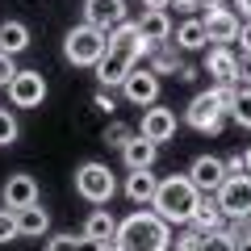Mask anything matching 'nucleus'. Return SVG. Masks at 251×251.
Instances as JSON below:
<instances>
[{"instance_id": "obj_5", "label": "nucleus", "mask_w": 251, "mask_h": 251, "mask_svg": "<svg viewBox=\"0 0 251 251\" xmlns=\"http://www.w3.org/2000/svg\"><path fill=\"white\" fill-rule=\"evenodd\" d=\"M75 193H80L84 201H92V205H109L113 193H117V180H113V172H109V163H97V159L80 163V168H75Z\"/></svg>"}, {"instance_id": "obj_8", "label": "nucleus", "mask_w": 251, "mask_h": 251, "mask_svg": "<svg viewBox=\"0 0 251 251\" xmlns=\"http://www.w3.org/2000/svg\"><path fill=\"white\" fill-rule=\"evenodd\" d=\"M122 92H126V100H130V105L151 109V105H159V75H155L151 67H143V63H134V67H130V75L122 80Z\"/></svg>"}, {"instance_id": "obj_19", "label": "nucleus", "mask_w": 251, "mask_h": 251, "mask_svg": "<svg viewBox=\"0 0 251 251\" xmlns=\"http://www.w3.org/2000/svg\"><path fill=\"white\" fill-rule=\"evenodd\" d=\"M172 38H176V50H205L209 38H205V25H201V17H184L180 25H172Z\"/></svg>"}, {"instance_id": "obj_13", "label": "nucleus", "mask_w": 251, "mask_h": 251, "mask_svg": "<svg viewBox=\"0 0 251 251\" xmlns=\"http://www.w3.org/2000/svg\"><path fill=\"white\" fill-rule=\"evenodd\" d=\"M4 209H13V214H21V209H29V205H38V180L34 176H25V172H17V176H9L4 180Z\"/></svg>"}, {"instance_id": "obj_12", "label": "nucleus", "mask_w": 251, "mask_h": 251, "mask_svg": "<svg viewBox=\"0 0 251 251\" xmlns=\"http://www.w3.org/2000/svg\"><path fill=\"white\" fill-rule=\"evenodd\" d=\"M122 21H126V0H84V25L109 34Z\"/></svg>"}, {"instance_id": "obj_22", "label": "nucleus", "mask_w": 251, "mask_h": 251, "mask_svg": "<svg viewBox=\"0 0 251 251\" xmlns=\"http://www.w3.org/2000/svg\"><path fill=\"white\" fill-rule=\"evenodd\" d=\"M155 188H159V176L155 172H130L126 176V197L134 201V205H151Z\"/></svg>"}, {"instance_id": "obj_14", "label": "nucleus", "mask_w": 251, "mask_h": 251, "mask_svg": "<svg viewBox=\"0 0 251 251\" xmlns=\"http://www.w3.org/2000/svg\"><path fill=\"white\" fill-rule=\"evenodd\" d=\"M105 38H109V50H117V54H130L134 63L151 54V50L143 46V38H138V21H130V17H126L122 25H113Z\"/></svg>"}, {"instance_id": "obj_34", "label": "nucleus", "mask_w": 251, "mask_h": 251, "mask_svg": "<svg viewBox=\"0 0 251 251\" xmlns=\"http://www.w3.org/2000/svg\"><path fill=\"white\" fill-rule=\"evenodd\" d=\"M92 105H97L100 113H113V109H117V100H113V92H109V88H97V97H92Z\"/></svg>"}, {"instance_id": "obj_35", "label": "nucleus", "mask_w": 251, "mask_h": 251, "mask_svg": "<svg viewBox=\"0 0 251 251\" xmlns=\"http://www.w3.org/2000/svg\"><path fill=\"white\" fill-rule=\"evenodd\" d=\"M234 42H239V50H243V59H251V17L243 21V25H239V38H234Z\"/></svg>"}, {"instance_id": "obj_4", "label": "nucleus", "mask_w": 251, "mask_h": 251, "mask_svg": "<svg viewBox=\"0 0 251 251\" xmlns=\"http://www.w3.org/2000/svg\"><path fill=\"white\" fill-rule=\"evenodd\" d=\"M109 50V38L100 34V29H92V25H72L67 29V38H63V59L72 63V67H97L100 63V54Z\"/></svg>"}, {"instance_id": "obj_42", "label": "nucleus", "mask_w": 251, "mask_h": 251, "mask_svg": "<svg viewBox=\"0 0 251 251\" xmlns=\"http://www.w3.org/2000/svg\"><path fill=\"white\" fill-rule=\"evenodd\" d=\"M100 251H122V247H117V239H105V243H100Z\"/></svg>"}, {"instance_id": "obj_21", "label": "nucleus", "mask_w": 251, "mask_h": 251, "mask_svg": "<svg viewBox=\"0 0 251 251\" xmlns=\"http://www.w3.org/2000/svg\"><path fill=\"white\" fill-rule=\"evenodd\" d=\"M46 230H50V214L42 209V201L17 214V239H42Z\"/></svg>"}, {"instance_id": "obj_10", "label": "nucleus", "mask_w": 251, "mask_h": 251, "mask_svg": "<svg viewBox=\"0 0 251 251\" xmlns=\"http://www.w3.org/2000/svg\"><path fill=\"white\" fill-rule=\"evenodd\" d=\"M9 100L17 109H38L46 100V80H42V72H17L13 75V84H9Z\"/></svg>"}, {"instance_id": "obj_27", "label": "nucleus", "mask_w": 251, "mask_h": 251, "mask_svg": "<svg viewBox=\"0 0 251 251\" xmlns=\"http://www.w3.org/2000/svg\"><path fill=\"white\" fill-rule=\"evenodd\" d=\"M17 134H21L17 117H13L9 109H0V147H13V143H17Z\"/></svg>"}, {"instance_id": "obj_25", "label": "nucleus", "mask_w": 251, "mask_h": 251, "mask_svg": "<svg viewBox=\"0 0 251 251\" xmlns=\"http://www.w3.org/2000/svg\"><path fill=\"white\" fill-rule=\"evenodd\" d=\"M147 59H151V63H147V67H151L155 75H172V72H180V50H176V46H172V42L155 46V50L147 54Z\"/></svg>"}, {"instance_id": "obj_33", "label": "nucleus", "mask_w": 251, "mask_h": 251, "mask_svg": "<svg viewBox=\"0 0 251 251\" xmlns=\"http://www.w3.org/2000/svg\"><path fill=\"white\" fill-rule=\"evenodd\" d=\"M13 75H17V63H13V54H0V88H9Z\"/></svg>"}, {"instance_id": "obj_37", "label": "nucleus", "mask_w": 251, "mask_h": 251, "mask_svg": "<svg viewBox=\"0 0 251 251\" xmlns=\"http://www.w3.org/2000/svg\"><path fill=\"white\" fill-rule=\"evenodd\" d=\"M75 251H100V243L88 239V234H75Z\"/></svg>"}, {"instance_id": "obj_41", "label": "nucleus", "mask_w": 251, "mask_h": 251, "mask_svg": "<svg viewBox=\"0 0 251 251\" xmlns=\"http://www.w3.org/2000/svg\"><path fill=\"white\" fill-rule=\"evenodd\" d=\"M239 9H243V21H247L251 17V0H234V13H239Z\"/></svg>"}, {"instance_id": "obj_30", "label": "nucleus", "mask_w": 251, "mask_h": 251, "mask_svg": "<svg viewBox=\"0 0 251 251\" xmlns=\"http://www.w3.org/2000/svg\"><path fill=\"white\" fill-rule=\"evenodd\" d=\"M201 243H205V234L197 230V226H184L176 239V251H201Z\"/></svg>"}, {"instance_id": "obj_32", "label": "nucleus", "mask_w": 251, "mask_h": 251, "mask_svg": "<svg viewBox=\"0 0 251 251\" xmlns=\"http://www.w3.org/2000/svg\"><path fill=\"white\" fill-rule=\"evenodd\" d=\"M46 251H75V234H50Z\"/></svg>"}, {"instance_id": "obj_9", "label": "nucleus", "mask_w": 251, "mask_h": 251, "mask_svg": "<svg viewBox=\"0 0 251 251\" xmlns=\"http://www.w3.org/2000/svg\"><path fill=\"white\" fill-rule=\"evenodd\" d=\"M138 134L147 138V143H172L176 138V113H172L168 105H151L143 109V122H138Z\"/></svg>"}, {"instance_id": "obj_26", "label": "nucleus", "mask_w": 251, "mask_h": 251, "mask_svg": "<svg viewBox=\"0 0 251 251\" xmlns=\"http://www.w3.org/2000/svg\"><path fill=\"white\" fill-rule=\"evenodd\" d=\"M230 122L251 130V88H239L234 92V105H230Z\"/></svg>"}, {"instance_id": "obj_6", "label": "nucleus", "mask_w": 251, "mask_h": 251, "mask_svg": "<svg viewBox=\"0 0 251 251\" xmlns=\"http://www.w3.org/2000/svg\"><path fill=\"white\" fill-rule=\"evenodd\" d=\"M201 25H205V38L214 46H234L243 17L234 9H226V0H201Z\"/></svg>"}, {"instance_id": "obj_1", "label": "nucleus", "mask_w": 251, "mask_h": 251, "mask_svg": "<svg viewBox=\"0 0 251 251\" xmlns=\"http://www.w3.org/2000/svg\"><path fill=\"white\" fill-rule=\"evenodd\" d=\"M113 239L122 251H172V226L155 209H134L117 222Z\"/></svg>"}, {"instance_id": "obj_18", "label": "nucleus", "mask_w": 251, "mask_h": 251, "mask_svg": "<svg viewBox=\"0 0 251 251\" xmlns=\"http://www.w3.org/2000/svg\"><path fill=\"white\" fill-rule=\"evenodd\" d=\"M122 159H126V172H151L155 159H159V147L147 143L143 134H134L130 143L122 147Z\"/></svg>"}, {"instance_id": "obj_44", "label": "nucleus", "mask_w": 251, "mask_h": 251, "mask_svg": "<svg viewBox=\"0 0 251 251\" xmlns=\"http://www.w3.org/2000/svg\"><path fill=\"white\" fill-rule=\"evenodd\" d=\"M243 226H247V230H251V214H247V222H243Z\"/></svg>"}, {"instance_id": "obj_24", "label": "nucleus", "mask_w": 251, "mask_h": 251, "mask_svg": "<svg viewBox=\"0 0 251 251\" xmlns=\"http://www.w3.org/2000/svg\"><path fill=\"white\" fill-rule=\"evenodd\" d=\"M84 234H88V239H97V243L113 239V234H117V218L109 214V209H92L88 222H84Z\"/></svg>"}, {"instance_id": "obj_31", "label": "nucleus", "mask_w": 251, "mask_h": 251, "mask_svg": "<svg viewBox=\"0 0 251 251\" xmlns=\"http://www.w3.org/2000/svg\"><path fill=\"white\" fill-rule=\"evenodd\" d=\"M13 239H17V214L0 209V243H13Z\"/></svg>"}, {"instance_id": "obj_20", "label": "nucleus", "mask_w": 251, "mask_h": 251, "mask_svg": "<svg viewBox=\"0 0 251 251\" xmlns=\"http://www.w3.org/2000/svg\"><path fill=\"white\" fill-rule=\"evenodd\" d=\"M222 209H218V201H214V193H201L197 197V209H193V222L188 226H197L201 234H214V230H222Z\"/></svg>"}, {"instance_id": "obj_16", "label": "nucleus", "mask_w": 251, "mask_h": 251, "mask_svg": "<svg viewBox=\"0 0 251 251\" xmlns=\"http://www.w3.org/2000/svg\"><path fill=\"white\" fill-rule=\"evenodd\" d=\"M138 38H143L147 50L172 42V17H168V9H147L143 21H138Z\"/></svg>"}, {"instance_id": "obj_43", "label": "nucleus", "mask_w": 251, "mask_h": 251, "mask_svg": "<svg viewBox=\"0 0 251 251\" xmlns=\"http://www.w3.org/2000/svg\"><path fill=\"white\" fill-rule=\"evenodd\" d=\"M243 168H247V176H251V147L243 151Z\"/></svg>"}, {"instance_id": "obj_28", "label": "nucleus", "mask_w": 251, "mask_h": 251, "mask_svg": "<svg viewBox=\"0 0 251 251\" xmlns=\"http://www.w3.org/2000/svg\"><path fill=\"white\" fill-rule=\"evenodd\" d=\"M201 251H234V230H214V234H205Z\"/></svg>"}, {"instance_id": "obj_39", "label": "nucleus", "mask_w": 251, "mask_h": 251, "mask_svg": "<svg viewBox=\"0 0 251 251\" xmlns=\"http://www.w3.org/2000/svg\"><path fill=\"white\" fill-rule=\"evenodd\" d=\"M172 9H180V13H197V9H201V0H172Z\"/></svg>"}, {"instance_id": "obj_7", "label": "nucleus", "mask_w": 251, "mask_h": 251, "mask_svg": "<svg viewBox=\"0 0 251 251\" xmlns=\"http://www.w3.org/2000/svg\"><path fill=\"white\" fill-rule=\"evenodd\" d=\"M218 209H222V218H230V222H247L251 214V176H226L222 188L214 193Z\"/></svg>"}, {"instance_id": "obj_3", "label": "nucleus", "mask_w": 251, "mask_h": 251, "mask_svg": "<svg viewBox=\"0 0 251 251\" xmlns=\"http://www.w3.org/2000/svg\"><path fill=\"white\" fill-rule=\"evenodd\" d=\"M197 197H201V193L193 188L188 176H168V180H159V188H155L151 209L168 226H188V222H193V209H197Z\"/></svg>"}, {"instance_id": "obj_36", "label": "nucleus", "mask_w": 251, "mask_h": 251, "mask_svg": "<svg viewBox=\"0 0 251 251\" xmlns=\"http://www.w3.org/2000/svg\"><path fill=\"white\" fill-rule=\"evenodd\" d=\"M226 163V176H247V168H243V155H230V159H222Z\"/></svg>"}, {"instance_id": "obj_17", "label": "nucleus", "mask_w": 251, "mask_h": 251, "mask_svg": "<svg viewBox=\"0 0 251 251\" xmlns=\"http://www.w3.org/2000/svg\"><path fill=\"white\" fill-rule=\"evenodd\" d=\"M130 67H134V59L130 54H117V50H105L97 63V80L100 88H122V80L130 75Z\"/></svg>"}, {"instance_id": "obj_29", "label": "nucleus", "mask_w": 251, "mask_h": 251, "mask_svg": "<svg viewBox=\"0 0 251 251\" xmlns=\"http://www.w3.org/2000/svg\"><path fill=\"white\" fill-rule=\"evenodd\" d=\"M130 138H134V130H130L126 122H109V126H105V143H109V147H126Z\"/></svg>"}, {"instance_id": "obj_38", "label": "nucleus", "mask_w": 251, "mask_h": 251, "mask_svg": "<svg viewBox=\"0 0 251 251\" xmlns=\"http://www.w3.org/2000/svg\"><path fill=\"white\" fill-rule=\"evenodd\" d=\"M176 80L193 84V80H197V67H193V63H180V72H176Z\"/></svg>"}, {"instance_id": "obj_2", "label": "nucleus", "mask_w": 251, "mask_h": 251, "mask_svg": "<svg viewBox=\"0 0 251 251\" xmlns=\"http://www.w3.org/2000/svg\"><path fill=\"white\" fill-rule=\"evenodd\" d=\"M234 92H239L234 84H214V88L197 92L184 109V122L193 130H201V134H222L226 117H230V105H234Z\"/></svg>"}, {"instance_id": "obj_23", "label": "nucleus", "mask_w": 251, "mask_h": 251, "mask_svg": "<svg viewBox=\"0 0 251 251\" xmlns=\"http://www.w3.org/2000/svg\"><path fill=\"white\" fill-rule=\"evenodd\" d=\"M25 46H29V25L25 21H4L0 25V54H13L17 59Z\"/></svg>"}, {"instance_id": "obj_40", "label": "nucleus", "mask_w": 251, "mask_h": 251, "mask_svg": "<svg viewBox=\"0 0 251 251\" xmlns=\"http://www.w3.org/2000/svg\"><path fill=\"white\" fill-rule=\"evenodd\" d=\"M143 9H172V0H143Z\"/></svg>"}, {"instance_id": "obj_15", "label": "nucleus", "mask_w": 251, "mask_h": 251, "mask_svg": "<svg viewBox=\"0 0 251 251\" xmlns=\"http://www.w3.org/2000/svg\"><path fill=\"white\" fill-rule=\"evenodd\" d=\"M205 75L214 84H234V75H239V54H234V46H209L205 50Z\"/></svg>"}, {"instance_id": "obj_11", "label": "nucleus", "mask_w": 251, "mask_h": 251, "mask_svg": "<svg viewBox=\"0 0 251 251\" xmlns=\"http://www.w3.org/2000/svg\"><path fill=\"white\" fill-rule=\"evenodd\" d=\"M184 176L193 180V188H197V193H218V188H222V180H226V163L218 159V155H197V159H193V168H188Z\"/></svg>"}]
</instances>
